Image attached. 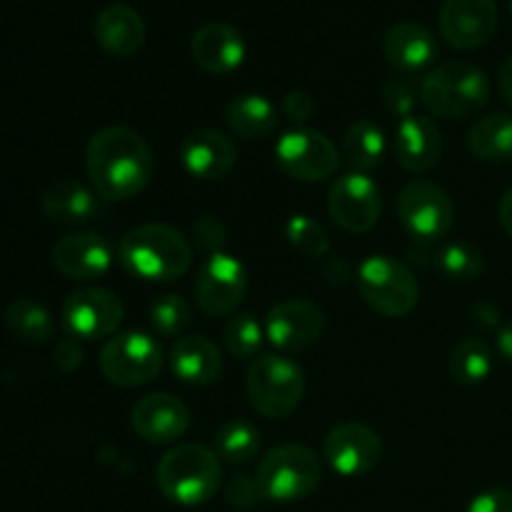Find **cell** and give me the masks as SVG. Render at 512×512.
<instances>
[{"label":"cell","instance_id":"cell-1","mask_svg":"<svg viewBox=\"0 0 512 512\" xmlns=\"http://www.w3.org/2000/svg\"><path fill=\"white\" fill-rule=\"evenodd\" d=\"M85 173L98 198L130 200L153 180V150L135 130L110 125L90 138L85 148Z\"/></svg>","mask_w":512,"mask_h":512},{"label":"cell","instance_id":"cell-2","mask_svg":"<svg viewBox=\"0 0 512 512\" xmlns=\"http://www.w3.org/2000/svg\"><path fill=\"white\" fill-rule=\"evenodd\" d=\"M118 260L133 278L170 283L193 265V248L178 228L148 223L128 230L118 245Z\"/></svg>","mask_w":512,"mask_h":512},{"label":"cell","instance_id":"cell-3","mask_svg":"<svg viewBox=\"0 0 512 512\" xmlns=\"http://www.w3.org/2000/svg\"><path fill=\"white\" fill-rule=\"evenodd\" d=\"M220 480H223V468L218 453L198 443L175 445L155 468V483L160 493L170 503L183 508L208 503L218 493Z\"/></svg>","mask_w":512,"mask_h":512},{"label":"cell","instance_id":"cell-4","mask_svg":"<svg viewBox=\"0 0 512 512\" xmlns=\"http://www.w3.org/2000/svg\"><path fill=\"white\" fill-rule=\"evenodd\" d=\"M490 78L483 68L468 60H450L438 65L420 83V103L430 115L445 120H463L490 103Z\"/></svg>","mask_w":512,"mask_h":512},{"label":"cell","instance_id":"cell-5","mask_svg":"<svg viewBox=\"0 0 512 512\" xmlns=\"http://www.w3.org/2000/svg\"><path fill=\"white\" fill-rule=\"evenodd\" d=\"M245 390L253 410L263 418L280 420L298 410L305 395V375L285 355H260L250 363Z\"/></svg>","mask_w":512,"mask_h":512},{"label":"cell","instance_id":"cell-6","mask_svg":"<svg viewBox=\"0 0 512 512\" xmlns=\"http://www.w3.org/2000/svg\"><path fill=\"white\" fill-rule=\"evenodd\" d=\"M258 483L265 500L273 503H295L318 490L323 483V465L310 448L298 443H285L270 450L258 470Z\"/></svg>","mask_w":512,"mask_h":512},{"label":"cell","instance_id":"cell-7","mask_svg":"<svg viewBox=\"0 0 512 512\" xmlns=\"http://www.w3.org/2000/svg\"><path fill=\"white\" fill-rule=\"evenodd\" d=\"M360 298L385 318H405L415 310L420 288L410 268L390 255H370L358 268Z\"/></svg>","mask_w":512,"mask_h":512},{"label":"cell","instance_id":"cell-8","mask_svg":"<svg viewBox=\"0 0 512 512\" xmlns=\"http://www.w3.org/2000/svg\"><path fill=\"white\" fill-rule=\"evenodd\" d=\"M163 348L148 333H120L100 350V373L118 388H140L158 378Z\"/></svg>","mask_w":512,"mask_h":512},{"label":"cell","instance_id":"cell-9","mask_svg":"<svg viewBox=\"0 0 512 512\" xmlns=\"http://www.w3.org/2000/svg\"><path fill=\"white\" fill-rule=\"evenodd\" d=\"M275 160L290 178L300 183H323L333 178L340 165L338 148L320 130L293 128L275 143Z\"/></svg>","mask_w":512,"mask_h":512},{"label":"cell","instance_id":"cell-10","mask_svg":"<svg viewBox=\"0 0 512 512\" xmlns=\"http://www.w3.org/2000/svg\"><path fill=\"white\" fill-rule=\"evenodd\" d=\"M398 218L415 240H438L455 223V205L440 185L430 180H410L398 195Z\"/></svg>","mask_w":512,"mask_h":512},{"label":"cell","instance_id":"cell-11","mask_svg":"<svg viewBox=\"0 0 512 512\" xmlns=\"http://www.w3.org/2000/svg\"><path fill=\"white\" fill-rule=\"evenodd\" d=\"M248 293V273L245 265L233 255L210 253L195 280V303L210 318H225L238 310Z\"/></svg>","mask_w":512,"mask_h":512},{"label":"cell","instance_id":"cell-12","mask_svg":"<svg viewBox=\"0 0 512 512\" xmlns=\"http://www.w3.org/2000/svg\"><path fill=\"white\" fill-rule=\"evenodd\" d=\"M125 318V305L108 288H80L63 303V325L73 338L100 340L113 335Z\"/></svg>","mask_w":512,"mask_h":512},{"label":"cell","instance_id":"cell-13","mask_svg":"<svg viewBox=\"0 0 512 512\" xmlns=\"http://www.w3.org/2000/svg\"><path fill=\"white\" fill-rule=\"evenodd\" d=\"M328 210L333 223L345 233H368L375 228L383 210L380 188L368 173H348L330 188Z\"/></svg>","mask_w":512,"mask_h":512},{"label":"cell","instance_id":"cell-14","mask_svg":"<svg viewBox=\"0 0 512 512\" xmlns=\"http://www.w3.org/2000/svg\"><path fill=\"white\" fill-rule=\"evenodd\" d=\"M323 458L330 468L345 478L370 473L383 458V440L363 423L335 425L323 440Z\"/></svg>","mask_w":512,"mask_h":512},{"label":"cell","instance_id":"cell-15","mask_svg":"<svg viewBox=\"0 0 512 512\" xmlns=\"http://www.w3.org/2000/svg\"><path fill=\"white\" fill-rule=\"evenodd\" d=\"M325 330V315L315 303L290 298L273 305L265 315V338L285 353H298L320 340Z\"/></svg>","mask_w":512,"mask_h":512},{"label":"cell","instance_id":"cell-16","mask_svg":"<svg viewBox=\"0 0 512 512\" xmlns=\"http://www.w3.org/2000/svg\"><path fill=\"white\" fill-rule=\"evenodd\" d=\"M498 28L495 0H445L440 8V33L453 48L475 50L488 43Z\"/></svg>","mask_w":512,"mask_h":512},{"label":"cell","instance_id":"cell-17","mask_svg":"<svg viewBox=\"0 0 512 512\" xmlns=\"http://www.w3.org/2000/svg\"><path fill=\"white\" fill-rule=\"evenodd\" d=\"M130 425L150 445L178 443L190 428V410L170 393H150L130 410Z\"/></svg>","mask_w":512,"mask_h":512},{"label":"cell","instance_id":"cell-18","mask_svg":"<svg viewBox=\"0 0 512 512\" xmlns=\"http://www.w3.org/2000/svg\"><path fill=\"white\" fill-rule=\"evenodd\" d=\"M53 265L58 273L70 280H98L113 268V248L98 233H65L50 250Z\"/></svg>","mask_w":512,"mask_h":512},{"label":"cell","instance_id":"cell-19","mask_svg":"<svg viewBox=\"0 0 512 512\" xmlns=\"http://www.w3.org/2000/svg\"><path fill=\"white\" fill-rule=\"evenodd\" d=\"M395 160L408 173H428L440 163L443 135L428 115H408L398 123L393 138Z\"/></svg>","mask_w":512,"mask_h":512},{"label":"cell","instance_id":"cell-20","mask_svg":"<svg viewBox=\"0 0 512 512\" xmlns=\"http://www.w3.org/2000/svg\"><path fill=\"white\" fill-rule=\"evenodd\" d=\"M183 168L198 180H223L233 170L238 153L225 133L213 128H198L180 145Z\"/></svg>","mask_w":512,"mask_h":512},{"label":"cell","instance_id":"cell-21","mask_svg":"<svg viewBox=\"0 0 512 512\" xmlns=\"http://www.w3.org/2000/svg\"><path fill=\"white\" fill-rule=\"evenodd\" d=\"M190 53L205 73L228 75L243 65L245 40L233 25L213 20L195 30L193 40H190Z\"/></svg>","mask_w":512,"mask_h":512},{"label":"cell","instance_id":"cell-22","mask_svg":"<svg viewBox=\"0 0 512 512\" xmlns=\"http://www.w3.org/2000/svg\"><path fill=\"white\" fill-rule=\"evenodd\" d=\"M95 40L105 53L115 58H130L138 53L148 38V28L138 10H133L125 3L105 5L98 13L93 25Z\"/></svg>","mask_w":512,"mask_h":512},{"label":"cell","instance_id":"cell-23","mask_svg":"<svg viewBox=\"0 0 512 512\" xmlns=\"http://www.w3.org/2000/svg\"><path fill=\"white\" fill-rule=\"evenodd\" d=\"M383 53L393 68L403 70V73H418L435 63L438 40L423 23L403 20L385 33Z\"/></svg>","mask_w":512,"mask_h":512},{"label":"cell","instance_id":"cell-24","mask_svg":"<svg viewBox=\"0 0 512 512\" xmlns=\"http://www.w3.org/2000/svg\"><path fill=\"white\" fill-rule=\"evenodd\" d=\"M170 370L185 385H213L223 373L218 345L203 335H185L170 348Z\"/></svg>","mask_w":512,"mask_h":512},{"label":"cell","instance_id":"cell-25","mask_svg":"<svg viewBox=\"0 0 512 512\" xmlns=\"http://www.w3.org/2000/svg\"><path fill=\"white\" fill-rule=\"evenodd\" d=\"M93 190L85 188L83 183L73 178L55 180L48 185L43 193L40 208H43L45 218L50 223L58 225H83L98 215V200H95Z\"/></svg>","mask_w":512,"mask_h":512},{"label":"cell","instance_id":"cell-26","mask_svg":"<svg viewBox=\"0 0 512 512\" xmlns=\"http://www.w3.org/2000/svg\"><path fill=\"white\" fill-rule=\"evenodd\" d=\"M230 133L243 140H263L278 128V108L265 95L245 93L230 100L225 110Z\"/></svg>","mask_w":512,"mask_h":512},{"label":"cell","instance_id":"cell-27","mask_svg":"<svg viewBox=\"0 0 512 512\" xmlns=\"http://www.w3.org/2000/svg\"><path fill=\"white\" fill-rule=\"evenodd\" d=\"M468 148L485 163L512 160V115L493 113L473 123L468 130Z\"/></svg>","mask_w":512,"mask_h":512},{"label":"cell","instance_id":"cell-28","mask_svg":"<svg viewBox=\"0 0 512 512\" xmlns=\"http://www.w3.org/2000/svg\"><path fill=\"white\" fill-rule=\"evenodd\" d=\"M388 150V140L380 125L373 120H358L343 138V155L355 173H370L378 168Z\"/></svg>","mask_w":512,"mask_h":512},{"label":"cell","instance_id":"cell-29","mask_svg":"<svg viewBox=\"0 0 512 512\" xmlns=\"http://www.w3.org/2000/svg\"><path fill=\"white\" fill-rule=\"evenodd\" d=\"M5 325L15 340L28 345H40L53 335L50 313L30 298H18L5 308Z\"/></svg>","mask_w":512,"mask_h":512},{"label":"cell","instance_id":"cell-30","mask_svg":"<svg viewBox=\"0 0 512 512\" xmlns=\"http://www.w3.org/2000/svg\"><path fill=\"white\" fill-rule=\"evenodd\" d=\"M450 375L460 385H480L493 373V350L485 340L465 338L450 350Z\"/></svg>","mask_w":512,"mask_h":512},{"label":"cell","instance_id":"cell-31","mask_svg":"<svg viewBox=\"0 0 512 512\" xmlns=\"http://www.w3.org/2000/svg\"><path fill=\"white\" fill-rule=\"evenodd\" d=\"M215 453L225 463H248L260 453V430L245 418L228 420L215 433Z\"/></svg>","mask_w":512,"mask_h":512},{"label":"cell","instance_id":"cell-32","mask_svg":"<svg viewBox=\"0 0 512 512\" xmlns=\"http://www.w3.org/2000/svg\"><path fill=\"white\" fill-rule=\"evenodd\" d=\"M440 275L453 283H473L483 275L485 260L475 245L463 243V240H455V243H445L438 250V258H435Z\"/></svg>","mask_w":512,"mask_h":512},{"label":"cell","instance_id":"cell-33","mask_svg":"<svg viewBox=\"0 0 512 512\" xmlns=\"http://www.w3.org/2000/svg\"><path fill=\"white\" fill-rule=\"evenodd\" d=\"M265 330L250 313L230 315L223 325V343L230 355L238 360H250L263 348Z\"/></svg>","mask_w":512,"mask_h":512},{"label":"cell","instance_id":"cell-34","mask_svg":"<svg viewBox=\"0 0 512 512\" xmlns=\"http://www.w3.org/2000/svg\"><path fill=\"white\" fill-rule=\"evenodd\" d=\"M285 238H288L290 248L298 250L305 258H325L330 250L328 233L310 215H293V218H288V223H285Z\"/></svg>","mask_w":512,"mask_h":512},{"label":"cell","instance_id":"cell-35","mask_svg":"<svg viewBox=\"0 0 512 512\" xmlns=\"http://www.w3.org/2000/svg\"><path fill=\"white\" fill-rule=\"evenodd\" d=\"M150 323H153V328L160 335L175 338V335H183L188 330V325L193 323V308L188 305V300L175 293L160 295L150 305Z\"/></svg>","mask_w":512,"mask_h":512},{"label":"cell","instance_id":"cell-36","mask_svg":"<svg viewBox=\"0 0 512 512\" xmlns=\"http://www.w3.org/2000/svg\"><path fill=\"white\" fill-rule=\"evenodd\" d=\"M383 103L390 113L400 115V120L408 118L420 103V85L408 78H393L383 88Z\"/></svg>","mask_w":512,"mask_h":512},{"label":"cell","instance_id":"cell-37","mask_svg":"<svg viewBox=\"0 0 512 512\" xmlns=\"http://www.w3.org/2000/svg\"><path fill=\"white\" fill-rule=\"evenodd\" d=\"M225 503L230 508H238V510H250L265 500L263 490H260L258 480H253L250 475H235V478L228 480L225 485Z\"/></svg>","mask_w":512,"mask_h":512},{"label":"cell","instance_id":"cell-38","mask_svg":"<svg viewBox=\"0 0 512 512\" xmlns=\"http://www.w3.org/2000/svg\"><path fill=\"white\" fill-rule=\"evenodd\" d=\"M280 113L285 115V120L295 125V128H303L315 113V100L308 90H290L288 95L280 103Z\"/></svg>","mask_w":512,"mask_h":512},{"label":"cell","instance_id":"cell-39","mask_svg":"<svg viewBox=\"0 0 512 512\" xmlns=\"http://www.w3.org/2000/svg\"><path fill=\"white\" fill-rule=\"evenodd\" d=\"M465 512H512V490L490 488L485 493L475 495Z\"/></svg>","mask_w":512,"mask_h":512},{"label":"cell","instance_id":"cell-40","mask_svg":"<svg viewBox=\"0 0 512 512\" xmlns=\"http://www.w3.org/2000/svg\"><path fill=\"white\" fill-rule=\"evenodd\" d=\"M195 240H198V245H203L205 250L218 253L220 245L225 243L223 225H220L215 218H210V215H203V218L195 223Z\"/></svg>","mask_w":512,"mask_h":512},{"label":"cell","instance_id":"cell-41","mask_svg":"<svg viewBox=\"0 0 512 512\" xmlns=\"http://www.w3.org/2000/svg\"><path fill=\"white\" fill-rule=\"evenodd\" d=\"M53 360L63 373H73V370L80 368V363H83V348H80L75 340H63V343L55 345Z\"/></svg>","mask_w":512,"mask_h":512},{"label":"cell","instance_id":"cell-42","mask_svg":"<svg viewBox=\"0 0 512 512\" xmlns=\"http://www.w3.org/2000/svg\"><path fill=\"white\" fill-rule=\"evenodd\" d=\"M500 93H503L505 103L512 108V55L503 63L500 68Z\"/></svg>","mask_w":512,"mask_h":512},{"label":"cell","instance_id":"cell-43","mask_svg":"<svg viewBox=\"0 0 512 512\" xmlns=\"http://www.w3.org/2000/svg\"><path fill=\"white\" fill-rule=\"evenodd\" d=\"M498 350L508 363H512V320L498 330Z\"/></svg>","mask_w":512,"mask_h":512},{"label":"cell","instance_id":"cell-44","mask_svg":"<svg viewBox=\"0 0 512 512\" xmlns=\"http://www.w3.org/2000/svg\"><path fill=\"white\" fill-rule=\"evenodd\" d=\"M500 223H503L505 233L512 238V188L505 190L503 200H500Z\"/></svg>","mask_w":512,"mask_h":512},{"label":"cell","instance_id":"cell-45","mask_svg":"<svg viewBox=\"0 0 512 512\" xmlns=\"http://www.w3.org/2000/svg\"><path fill=\"white\" fill-rule=\"evenodd\" d=\"M510 10H512V0H510Z\"/></svg>","mask_w":512,"mask_h":512}]
</instances>
